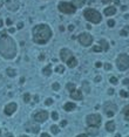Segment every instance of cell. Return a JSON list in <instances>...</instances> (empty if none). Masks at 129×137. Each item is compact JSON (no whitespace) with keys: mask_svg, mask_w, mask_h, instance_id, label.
<instances>
[{"mask_svg":"<svg viewBox=\"0 0 129 137\" xmlns=\"http://www.w3.org/2000/svg\"><path fill=\"white\" fill-rule=\"evenodd\" d=\"M0 55L4 59L12 60L16 55V43L11 36L6 34V31L1 32L0 36Z\"/></svg>","mask_w":129,"mask_h":137,"instance_id":"6da1fadb","label":"cell"},{"mask_svg":"<svg viewBox=\"0 0 129 137\" xmlns=\"http://www.w3.org/2000/svg\"><path fill=\"white\" fill-rule=\"evenodd\" d=\"M52 29L48 25L40 24L33 28V41L38 45H45L52 38Z\"/></svg>","mask_w":129,"mask_h":137,"instance_id":"7a4b0ae2","label":"cell"},{"mask_svg":"<svg viewBox=\"0 0 129 137\" xmlns=\"http://www.w3.org/2000/svg\"><path fill=\"white\" fill-rule=\"evenodd\" d=\"M83 17L86 18L88 21L93 22V24H99V22H101V20H102V15L96 10H93V8H87V10H84Z\"/></svg>","mask_w":129,"mask_h":137,"instance_id":"3957f363","label":"cell"},{"mask_svg":"<svg viewBox=\"0 0 129 137\" xmlns=\"http://www.w3.org/2000/svg\"><path fill=\"white\" fill-rule=\"evenodd\" d=\"M116 64H117V68L120 70H127L129 68V55L127 54H120L119 57L116 60Z\"/></svg>","mask_w":129,"mask_h":137,"instance_id":"277c9868","label":"cell"},{"mask_svg":"<svg viewBox=\"0 0 129 137\" xmlns=\"http://www.w3.org/2000/svg\"><path fill=\"white\" fill-rule=\"evenodd\" d=\"M58 8L60 12L66 13V14H73V13H75V11H76V7H75L73 4L66 3V1H61V3L59 4Z\"/></svg>","mask_w":129,"mask_h":137,"instance_id":"5b68a950","label":"cell"},{"mask_svg":"<svg viewBox=\"0 0 129 137\" xmlns=\"http://www.w3.org/2000/svg\"><path fill=\"white\" fill-rule=\"evenodd\" d=\"M86 122L88 127H99L101 124V116L99 114H90L87 116Z\"/></svg>","mask_w":129,"mask_h":137,"instance_id":"8992f818","label":"cell"},{"mask_svg":"<svg viewBox=\"0 0 129 137\" xmlns=\"http://www.w3.org/2000/svg\"><path fill=\"white\" fill-rule=\"evenodd\" d=\"M79 42L81 43L82 46H84V47H88V46H90L91 42H93V36L89 33H81L79 35Z\"/></svg>","mask_w":129,"mask_h":137,"instance_id":"52a82bcc","label":"cell"},{"mask_svg":"<svg viewBox=\"0 0 129 137\" xmlns=\"http://www.w3.org/2000/svg\"><path fill=\"white\" fill-rule=\"evenodd\" d=\"M33 118H34V121L38 123H44V122H46L47 118H48V113L45 110L36 111V113L33 115Z\"/></svg>","mask_w":129,"mask_h":137,"instance_id":"ba28073f","label":"cell"},{"mask_svg":"<svg viewBox=\"0 0 129 137\" xmlns=\"http://www.w3.org/2000/svg\"><path fill=\"white\" fill-rule=\"evenodd\" d=\"M103 110L107 114V116L112 117V116H114V114L116 113L117 107H116V104L112 103V102H107V103L105 104V107H103Z\"/></svg>","mask_w":129,"mask_h":137,"instance_id":"9c48e42d","label":"cell"},{"mask_svg":"<svg viewBox=\"0 0 129 137\" xmlns=\"http://www.w3.org/2000/svg\"><path fill=\"white\" fill-rule=\"evenodd\" d=\"M60 56H61V60L67 63L72 57H74V55H73V53L70 52L68 48H62V49L60 50Z\"/></svg>","mask_w":129,"mask_h":137,"instance_id":"30bf717a","label":"cell"},{"mask_svg":"<svg viewBox=\"0 0 129 137\" xmlns=\"http://www.w3.org/2000/svg\"><path fill=\"white\" fill-rule=\"evenodd\" d=\"M19 0H6V7L7 10L12 11V12H15V11L19 10Z\"/></svg>","mask_w":129,"mask_h":137,"instance_id":"8fae6325","label":"cell"},{"mask_svg":"<svg viewBox=\"0 0 129 137\" xmlns=\"http://www.w3.org/2000/svg\"><path fill=\"white\" fill-rule=\"evenodd\" d=\"M16 109H18V106H16V103H14V102H11V103H8L6 107H5L4 111H5V114H6L7 116H11V115H13V114L15 113Z\"/></svg>","mask_w":129,"mask_h":137,"instance_id":"7c38bea8","label":"cell"},{"mask_svg":"<svg viewBox=\"0 0 129 137\" xmlns=\"http://www.w3.org/2000/svg\"><path fill=\"white\" fill-rule=\"evenodd\" d=\"M26 130H27V131H30V132H34V134H38L40 130V127L36 124H33V123L28 122L27 124H26Z\"/></svg>","mask_w":129,"mask_h":137,"instance_id":"4fadbf2b","label":"cell"},{"mask_svg":"<svg viewBox=\"0 0 129 137\" xmlns=\"http://www.w3.org/2000/svg\"><path fill=\"white\" fill-rule=\"evenodd\" d=\"M70 97H72L73 100H77V101H81L82 99H83V95H82V92L81 90H73L72 93H70Z\"/></svg>","mask_w":129,"mask_h":137,"instance_id":"5bb4252c","label":"cell"},{"mask_svg":"<svg viewBox=\"0 0 129 137\" xmlns=\"http://www.w3.org/2000/svg\"><path fill=\"white\" fill-rule=\"evenodd\" d=\"M87 134L90 135V136H97L99 128L97 127H88L87 128Z\"/></svg>","mask_w":129,"mask_h":137,"instance_id":"9a60e30c","label":"cell"},{"mask_svg":"<svg viewBox=\"0 0 129 137\" xmlns=\"http://www.w3.org/2000/svg\"><path fill=\"white\" fill-rule=\"evenodd\" d=\"M115 13H116V8H115L114 6H109V7H107L105 10V15H107V17L114 15Z\"/></svg>","mask_w":129,"mask_h":137,"instance_id":"2e32d148","label":"cell"},{"mask_svg":"<svg viewBox=\"0 0 129 137\" xmlns=\"http://www.w3.org/2000/svg\"><path fill=\"white\" fill-rule=\"evenodd\" d=\"M75 108H76L75 103H72V102H67V103L63 106V109H65L66 111H73Z\"/></svg>","mask_w":129,"mask_h":137,"instance_id":"e0dca14e","label":"cell"},{"mask_svg":"<svg viewBox=\"0 0 129 137\" xmlns=\"http://www.w3.org/2000/svg\"><path fill=\"white\" fill-rule=\"evenodd\" d=\"M106 130L109 132H113L115 130V123L113 121H109V122L106 123Z\"/></svg>","mask_w":129,"mask_h":137,"instance_id":"ac0fdd59","label":"cell"},{"mask_svg":"<svg viewBox=\"0 0 129 137\" xmlns=\"http://www.w3.org/2000/svg\"><path fill=\"white\" fill-rule=\"evenodd\" d=\"M67 66L69 67V68H74V67H76L77 66V60H76V57H72V59L69 60V61L67 62Z\"/></svg>","mask_w":129,"mask_h":137,"instance_id":"d6986e66","label":"cell"},{"mask_svg":"<svg viewBox=\"0 0 129 137\" xmlns=\"http://www.w3.org/2000/svg\"><path fill=\"white\" fill-rule=\"evenodd\" d=\"M73 5L75 6V7H82V6H84V4H86V0H73Z\"/></svg>","mask_w":129,"mask_h":137,"instance_id":"ffe728a7","label":"cell"},{"mask_svg":"<svg viewBox=\"0 0 129 137\" xmlns=\"http://www.w3.org/2000/svg\"><path fill=\"white\" fill-rule=\"evenodd\" d=\"M100 47L102 48V50H105V52H107L108 49H109V45H108V42L106 40H100Z\"/></svg>","mask_w":129,"mask_h":137,"instance_id":"44dd1931","label":"cell"},{"mask_svg":"<svg viewBox=\"0 0 129 137\" xmlns=\"http://www.w3.org/2000/svg\"><path fill=\"white\" fill-rule=\"evenodd\" d=\"M122 113H123V115H124V118H126V120L129 122V106L124 107L123 110H122Z\"/></svg>","mask_w":129,"mask_h":137,"instance_id":"7402d4cb","label":"cell"},{"mask_svg":"<svg viewBox=\"0 0 129 137\" xmlns=\"http://www.w3.org/2000/svg\"><path fill=\"white\" fill-rule=\"evenodd\" d=\"M44 74L46 76H49L52 74V67H51V64H48L47 67H45V68H44Z\"/></svg>","mask_w":129,"mask_h":137,"instance_id":"603a6c76","label":"cell"},{"mask_svg":"<svg viewBox=\"0 0 129 137\" xmlns=\"http://www.w3.org/2000/svg\"><path fill=\"white\" fill-rule=\"evenodd\" d=\"M82 89H83L87 94H89V93H90V88H89L88 82H86V81H84V82H82Z\"/></svg>","mask_w":129,"mask_h":137,"instance_id":"cb8c5ba5","label":"cell"},{"mask_svg":"<svg viewBox=\"0 0 129 137\" xmlns=\"http://www.w3.org/2000/svg\"><path fill=\"white\" fill-rule=\"evenodd\" d=\"M7 75L8 76H11V77H14V76L16 75V71H15V69H13V68H7Z\"/></svg>","mask_w":129,"mask_h":137,"instance_id":"d4e9b609","label":"cell"},{"mask_svg":"<svg viewBox=\"0 0 129 137\" xmlns=\"http://www.w3.org/2000/svg\"><path fill=\"white\" fill-rule=\"evenodd\" d=\"M51 130H52V132H53L54 135L59 134V131H60L59 127H58V125H55V124H53V125H52V127H51Z\"/></svg>","mask_w":129,"mask_h":137,"instance_id":"484cf974","label":"cell"},{"mask_svg":"<svg viewBox=\"0 0 129 137\" xmlns=\"http://www.w3.org/2000/svg\"><path fill=\"white\" fill-rule=\"evenodd\" d=\"M66 87H67V89L69 90L70 93H72L73 90H75V84H74V83H67V86H66Z\"/></svg>","mask_w":129,"mask_h":137,"instance_id":"4316f807","label":"cell"},{"mask_svg":"<svg viewBox=\"0 0 129 137\" xmlns=\"http://www.w3.org/2000/svg\"><path fill=\"white\" fill-rule=\"evenodd\" d=\"M29 101H30V95L28 94V93H26V94L23 95V102H25V103H28Z\"/></svg>","mask_w":129,"mask_h":137,"instance_id":"83f0119b","label":"cell"},{"mask_svg":"<svg viewBox=\"0 0 129 137\" xmlns=\"http://www.w3.org/2000/svg\"><path fill=\"white\" fill-rule=\"evenodd\" d=\"M63 70H65V67L63 66H56V68H55V71L56 73H63Z\"/></svg>","mask_w":129,"mask_h":137,"instance_id":"f1b7e54d","label":"cell"},{"mask_svg":"<svg viewBox=\"0 0 129 137\" xmlns=\"http://www.w3.org/2000/svg\"><path fill=\"white\" fill-rule=\"evenodd\" d=\"M52 118H53L54 121H56L59 118V114L56 113V111H53V113H52Z\"/></svg>","mask_w":129,"mask_h":137,"instance_id":"f546056e","label":"cell"},{"mask_svg":"<svg viewBox=\"0 0 129 137\" xmlns=\"http://www.w3.org/2000/svg\"><path fill=\"white\" fill-rule=\"evenodd\" d=\"M45 104H46V106H52V104H53V99H47L46 101H45Z\"/></svg>","mask_w":129,"mask_h":137,"instance_id":"4dcf8cb0","label":"cell"},{"mask_svg":"<svg viewBox=\"0 0 129 137\" xmlns=\"http://www.w3.org/2000/svg\"><path fill=\"white\" fill-rule=\"evenodd\" d=\"M120 95H121L122 97H129V94L127 92H124V90H121V92H120Z\"/></svg>","mask_w":129,"mask_h":137,"instance_id":"1f68e13d","label":"cell"},{"mask_svg":"<svg viewBox=\"0 0 129 137\" xmlns=\"http://www.w3.org/2000/svg\"><path fill=\"white\" fill-rule=\"evenodd\" d=\"M101 50H102V48L100 47V46H94L93 47V52H101Z\"/></svg>","mask_w":129,"mask_h":137,"instance_id":"d6a6232c","label":"cell"},{"mask_svg":"<svg viewBox=\"0 0 129 137\" xmlns=\"http://www.w3.org/2000/svg\"><path fill=\"white\" fill-rule=\"evenodd\" d=\"M110 83H113V84H117V82H119V81H117V79L116 77H114V76H113V77H110Z\"/></svg>","mask_w":129,"mask_h":137,"instance_id":"836d02e7","label":"cell"},{"mask_svg":"<svg viewBox=\"0 0 129 137\" xmlns=\"http://www.w3.org/2000/svg\"><path fill=\"white\" fill-rule=\"evenodd\" d=\"M107 24H108V26H109V27H114L115 26V21H114V20H112V19L108 20Z\"/></svg>","mask_w":129,"mask_h":137,"instance_id":"e575fe53","label":"cell"},{"mask_svg":"<svg viewBox=\"0 0 129 137\" xmlns=\"http://www.w3.org/2000/svg\"><path fill=\"white\" fill-rule=\"evenodd\" d=\"M103 67H105L106 70H110V69H112V64L110 63H105L103 64Z\"/></svg>","mask_w":129,"mask_h":137,"instance_id":"d590c367","label":"cell"},{"mask_svg":"<svg viewBox=\"0 0 129 137\" xmlns=\"http://www.w3.org/2000/svg\"><path fill=\"white\" fill-rule=\"evenodd\" d=\"M52 87H53V89L54 90H59L60 89V84H59V83H53V86H52Z\"/></svg>","mask_w":129,"mask_h":137,"instance_id":"8d00e7d4","label":"cell"},{"mask_svg":"<svg viewBox=\"0 0 129 137\" xmlns=\"http://www.w3.org/2000/svg\"><path fill=\"white\" fill-rule=\"evenodd\" d=\"M16 27H18V29H21V28L23 27V22H19L18 26H16Z\"/></svg>","mask_w":129,"mask_h":137,"instance_id":"74e56055","label":"cell"},{"mask_svg":"<svg viewBox=\"0 0 129 137\" xmlns=\"http://www.w3.org/2000/svg\"><path fill=\"white\" fill-rule=\"evenodd\" d=\"M120 34H121L122 36H127V35H128V33H127V31H121V33H120Z\"/></svg>","mask_w":129,"mask_h":137,"instance_id":"f35d334b","label":"cell"},{"mask_svg":"<svg viewBox=\"0 0 129 137\" xmlns=\"http://www.w3.org/2000/svg\"><path fill=\"white\" fill-rule=\"evenodd\" d=\"M95 67H96V68H100V67H102V63H101V62H96Z\"/></svg>","mask_w":129,"mask_h":137,"instance_id":"ab89813d","label":"cell"},{"mask_svg":"<svg viewBox=\"0 0 129 137\" xmlns=\"http://www.w3.org/2000/svg\"><path fill=\"white\" fill-rule=\"evenodd\" d=\"M41 137H51V136H49V135L47 134V132H42V134H41Z\"/></svg>","mask_w":129,"mask_h":137,"instance_id":"60d3db41","label":"cell"},{"mask_svg":"<svg viewBox=\"0 0 129 137\" xmlns=\"http://www.w3.org/2000/svg\"><path fill=\"white\" fill-rule=\"evenodd\" d=\"M76 137H88V135L87 134H80V135H77Z\"/></svg>","mask_w":129,"mask_h":137,"instance_id":"b9f144b4","label":"cell"},{"mask_svg":"<svg viewBox=\"0 0 129 137\" xmlns=\"http://www.w3.org/2000/svg\"><path fill=\"white\" fill-rule=\"evenodd\" d=\"M108 94L113 95V94H114V89H112V88H110V89H108Z\"/></svg>","mask_w":129,"mask_h":137,"instance_id":"7bdbcfd3","label":"cell"},{"mask_svg":"<svg viewBox=\"0 0 129 137\" xmlns=\"http://www.w3.org/2000/svg\"><path fill=\"white\" fill-rule=\"evenodd\" d=\"M123 84H129V79H124V80H123Z\"/></svg>","mask_w":129,"mask_h":137,"instance_id":"ee69618b","label":"cell"},{"mask_svg":"<svg viewBox=\"0 0 129 137\" xmlns=\"http://www.w3.org/2000/svg\"><path fill=\"white\" fill-rule=\"evenodd\" d=\"M6 24L8 25V26H11V25H12V20H11V19H7V20H6Z\"/></svg>","mask_w":129,"mask_h":137,"instance_id":"f6af8a7d","label":"cell"},{"mask_svg":"<svg viewBox=\"0 0 129 137\" xmlns=\"http://www.w3.org/2000/svg\"><path fill=\"white\" fill-rule=\"evenodd\" d=\"M67 125V121H62L61 122V127H66Z\"/></svg>","mask_w":129,"mask_h":137,"instance_id":"bcb514c9","label":"cell"},{"mask_svg":"<svg viewBox=\"0 0 129 137\" xmlns=\"http://www.w3.org/2000/svg\"><path fill=\"white\" fill-rule=\"evenodd\" d=\"M101 81V76H96L95 77V82H100Z\"/></svg>","mask_w":129,"mask_h":137,"instance_id":"7dc6e473","label":"cell"},{"mask_svg":"<svg viewBox=\"0 0 129 137\" xmlns=\"http://www.w3.org/2000/svg\"><path fill=\"white\" fill-rule=\"evenodd\" d=\"M101 1H102L103 4H109L110 1H112V0H101Z\"/></svg>","mask_w":129,"mask_h":137,"instance_id":"c3c4849f","label":"cell"},{"mask_svg":"<svg viewBox=\"0 0 129 137\" xmlns=\"http://www.w3.org/2000/svg\"><path fill=\"white\" fill-rule=\"evenodd\" d=\"M14 32H15V28L11 27V28H9V33H14Z\"/></svg>","mask_w":129,"mask_h":137,"instance_id":"681fc988","label":"cell"},{"mask_svg":"<svg viewBox=\"0 0 129 137\" xmlns=\"http://www.w3.org/2000/svg\"><path fill=\"white\" fill-rule=\"evenodd\" d=\"M68 29H69V31H73V29H74V26H73V25H70V26H68Z\"/></svg>","mask_w":129,"mask_h":137,"instance_id":"f907efd6","label":"cell"},{"mask_svg":"<svg viewBox=\"0 0 129 137\" xmlns=\"http://www.w3.org/2000/svg\"><path fill=\"white\" fill-rule=\"evenodd\" d=\"M34 100H35V102H39V97H38V95L34 97Z\"/></svg>","mask_w":129,"mask_h":137,"instance_id":"816d5d0a","label":"cell"},{"mask_svg":"<svg viewBox=\"0 0 129 137\" xmlns=\"http://www.w3.org/2000/svg\"><path fill=\"white\" fill-rule=\"evenodd\" d=\"M25 82V77H21V80H20V83H23Z\"/></svg>","mask_w":129,"mask_h":137,"instance_id":"f5cc1de1","label":"cell"},{"mask_svg":"<svg viewBox=\"0 0 129 137\" xmlns=\"http://www.w3.org/2000/svg\"><path fill=\"white\" fill-rule=\"evenodd\" d=\"M2 26H4V22H2V20L0 19V27H2Z\"/></svg>","mask_w":129,"mask_h":137,"instance_id":"db71d44e","label":"cell"},{"mask_svg":"<svg viewBox=\"0 0 129 137\" xmlns=\"http://www.w3.org/2000/svg\"><path fill=\"white\" fill-rule=\"evenodd\" d=\"M127 10V6H122V11H126Z\"/></svg>","mask_w":129,"mask_h":137,"instance_id":"11a10c76","label":"cell"},{"mask_svg":"<svg viewBox=\"0 0 129 137\" xmlns=\"http://www.w3.org/2000/svg\"><path fill=\"white\" fill-rule=\"evenodd\" d=\"M115 137H121V135H120V134H116V136H115Z\"/></svg>","mask_w":129,"mask_h":137,"instance_id":"9f6ffc18","label":"cell"},{"mask_svg":"<svg viewBox=\"0 0 129 137\" xmlns=\"http://www.w3.org/2000/svg\"><path fill=\"white\" fill-rule=\"evenodd\" d=\"M20 137H28V136H26V135H22V136H20Z\"/></svg>","mask_w":129,"mask_h":137,"instance_id":"6f0895ef","label":"cell"},{"mask_svg":"<svg viewBox=\"0 0 129 137\" xmlns=\"http://www.w3.org/2000/svg\"><path fill=\"white\" fill-rule=\"evenodd\" d=\"M8 137H13V135H8Z\"/></svg>","mask_w":129,"mask_h":137,"instance_id":"680465c9","label":"cell"},{"mask_svg":"<svg viewBox=\"0 0 129 137\" xmlns=\"http://www.w3.org/2000/svg\"><path fill=\"white\" fill-rule=\"evenodd\" d=\"M0 135H1V130H0Z\"/></svg>","mask_w":129,"mask_h":137,"instance_id":"91938a15","label":"cell"},{"mask_svg":"<svg viewBox=\"0 0 129 137\" xmlns=\"http://www.w3.org/2000/svg\"><path fill=\"white\" fill-rule=\"evenodd\" d=\"M127 137H129V136H127Z\"/></svg>","mask_w":129,"mask_h":137,"instance_id":"94428289","label":"cell"}]
</instances>
